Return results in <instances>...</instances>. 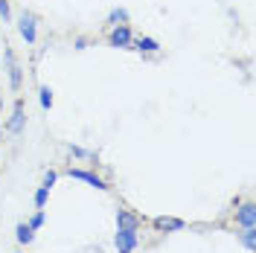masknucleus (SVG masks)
<instances>
[{"instance_id":"1","label":"nucleus","mask_w":256,"mask_h":253,"mask_svg":"<svg viewBox=\"0 0 256 253\" xmlns=\"http://www.w3.org/2000/svg\"><path fill=\"white\" fill-rule=\"evenodd\" d=\"M116 250L120 253H134L137 248V230H131V227H116Z\"/></svg>"},{"instance_id":"2","label":"nucleus","mask_w":256,"mask_h":253,"mask_svg":"<svg viewBox=\"0 0 256 253\" xmlns=\"http://www.w3.org/2000/svg\"><path fill=\"white\" fill-rule=\"evenodd\" d=\"M20 35H24L26 44H35V38H38V32H35V15L24 12V18H20Z\"/></svg>"},{"instance_id":"3","label":"nucleus","mask_w":256,"mask_h":253,"mask_svg":"<svg viewBox=\"0 0 256 253\" xmlns=\"http://www.w3.org/2000/svg\"><path fill=\"white\" fill-rule=\"evenodd\" d=\"M70 178H76V180H84V184H90V186H96V190H108V186H105V180H102L99 174L84 172V169H70Z\"/></svg>"},{"instance_id":"4","label":"nucleus","mask_w":256,"mask_h":253,"mask_svg":"<svg viewBox=\"0 0 256 253\" xmlns=\"http://www.w3.org/2000/svg\"><path fill=\"white\" fill-rule=\"evenodd\" d=\"M6 67H9V84H12V90H18L20 88V67H18L12 50H6Z\"/></svg>"},{"instance_id":"5","label":"nucleus","mask_w":256,"mask_h":253,"mask_svg":"<svg viewBox=\"0 0 256 253\" xmlns=\"http://www.w3.org/2000/svg\"><path fill=\"white\" fill-rule=\"evenodd\" d=\"M154 227L160 233H178V230H184V222L172 218V216H160V218H154Z\"/></svg>"},{"instance_id":"6","label":"nucleus","mask_w":256,"mask_h":253,"mask_svg":"<svg viewBox=\"0 0 256 253\" xmlns=\"http://www.w3.org/2000/svg\"><path fill=\"white\" fill-rule=\"evenodd\" d=\"M131 44V30H128L126 24L122 26H114V32H111V47H128Z\"/></svg>"},{"instance_id":"7","label":"nucleus","mask_w":256,"mask_h":253,"mask_svg":"<svg viewBox=\"0 0 256 253\" xmlns=\"http://www.w3.org/2000/svg\"><path fill=\"white\" fill-rule=\"evenodd\" d=\"M236 222H239L242 227H254V222H256V206L254 204H242L239 212H236Z\"/></svg>"},{"instance_id":"8","label":"nucleus","mask_w":256,"mask_h":253,"mask_svg":"<svg viewBox=\"0 0 256 253\" xmlns=\"http://www.w3.org/2000/svg\"><path fill=\"white\" fill-rule=\"evenodd\" d=\"M24 102H15V111H12V120H9V131L12 134H20L24 131Z\"/></svg>"},{"instance_id":"9","label":"nucleus","mask_w":256,"mask_h":253,"mask_svg":"<svg viewBox=\"0 0 256 253\" xmlns=\"http://www.w3.org/2000/svg\"><path fill=\"white\" fill-rule=\"evenodd\" d=\"M116 227H131V230H137V227H140V218L131 216V212H126V210H116Z\"/></svg>"},{"instance_id":"10","label":"nucleus","mask_w":256,"mask_h":253,"mask_svg":"<svg viewBox=\"0 0 256 253\" xmlns=\"http://www.w3.org/2000/svg\"><path fill=\"white\" fill-rule=\"evenodd\" d=\"M18 242H20V244H30L32 238H35V230H32L30 224H18Z\"/></svg>"},{"instance_id":"11","label":"nucleus","mask_w":256,"mask_h":253,"mask_svg":"<svg viewBox=\"0 0 256 253\" xmlns=\"http://www.w3.org/2000/svg\"><path fill=\"white\" fill-rule=\"evenodd\" d=\"M137 50H140V52H158L160 44L154 38H137Z\"/></svg>"},{"instance_id":"12","label":"nucleus","mask_w":256,"mask_h":253,"mask_svg":"<svg viewBox=\"0 0 256 253\" xmlns=\"http://www.w3.org/2000/svg\"><path fill=\"white\" fill-rule=\"evenodd\" d=\"M108 20H111L114 26H122V24L128 20V12H126V9H111V15H108Z\"/></svg>"},{"instance_id":"13","label":"nucleus","mask_w":256,"mask_h":253,"mask_svg":"<svg viewBox=\"0 0 256 253\" xmlns=\"http://www.w3.org/2000/svg\"><path fill=\"white\" fill-rule=\"evenodd\" d=\"M242 244H244L248 250H254V244H256V230L254 227H244V233H242Z\"/></svg>"},{"instance_id":"14","label":"nucleus","mask_w":256,"mask_h":253,"mask_svg":"<svg viewBox=\"0 0 256 253\" xmlns=\"http://www.w3.org/2000/svg\"><path fill=\"white\" fill-rule=\"evenodd\" d=\"M38 99H41V108L50 111V105H52V90H50V88H41V90H38Z\"/></svg>"},{"instance_id":"15","label":"nucleus","mask_w":256,"mask_h":253,"mask_svg":"<svg viewBox=\"0 0 256 253\" xmlns=\"http://www.w3.org/2000/svg\"><path fill=\"white\" fill-rule=\"evenodd\" d=\"M47 195H50L47 186H41V190L35 192V198H32V201H35V206H38V210H44V204H47Z\"/></svg>"},{"instance_id":"16","label":"nucleus","mask_w":256,"mask_h":253,"mask_svg":"<svg viewBox=\"0 0 256 253\" xmlns=\"http://www.w3.org/2000/svg\"><path fill=\"white\" fill-rule=\"evenodd\" d=\"M30 227H32V230H38V227H44V212H41V210H38V212H35V216H32Z\"/></svg>"},{"instance_id":"17","label":"nucleus","mask_w":256,"mask_h":253,"mask_svg":"<svg viewBox=\"0 0 256 253\" xmlns=\"http://www.w3.org/2000/svg\"><path fill=\"white\" fill-rule=\"evenodd\" d=\"M67 148H70V154H76V158H94V152H84L79 146H67Z\"/></svg>"},{"instance_id":"18","label":"nucleus","mask_w":256,"mask_h":253,"mask_svg":"<svg viewBox=\"0 0 256 253\" xmlns=\"http://www.w3.org/2000/svg\"><path fill=\"white\" fill-rule=\"evenodd\" d=\"M56 180H58V174H56V172H52V169H50V172L44 174V186H47V190H50V186H52Z\"/></svg>"},{"instance_id":"19","label":"nucleus","mask_w":256,"mask_h":253,"mask_svg":"<svg viewBox=\"0 0 256 253\" xmlns=\"http://www.w3.org/2000/svg\"><path fill=\"white\" fill-rule=\"evenodd\" d=\"M0 15H3V20H9V18H12V12H9V3H6V0H0Z\"/></svg>"},{"instance_id":"20","label":"nucleus","mask_w":256,"mask_h":253,"mask_svg":"<svg viewBox=\"0 0 256 253\" xmlns=\"http://www.w3.org/2000/svg\"><path fill=\"white\" fill-rule=\"evenodd\" d=\"M18 253H20V250H18Z\"/></svg>"}]
</instances>
